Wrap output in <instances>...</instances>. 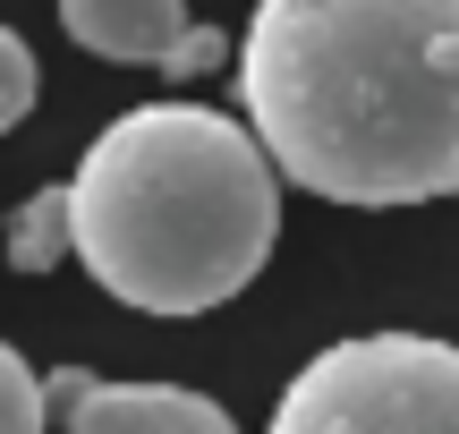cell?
Returning <instances> with one entry per match:
<instances>
[{
    "instance_id": "6da1fadb",
    "label": "cell",
    "mask_w": 459,
    "mask_h": 434,
    "mask_svg": "<svg viewBox=\"0 0 459 434\" xmlns=\"http://www.w3.org/2000/svg\"><path fill=\"white\" fill-rule=\"evenodd\" d=\"M238 111L324 204L459 196V0H255Z\"/></svg>"
},
{
    "instance_id": "52a82bcc",
    "label": "cell",
    "mask_w": 459,
    "mask_h": 434,
    "mask_svg": "<svg viewBox=\"0 0 459 434\" xmlns=\"http://www.w3.org/2000/svg\"><path fill=\"white\" fill-rule=\"evenodd\" d=\"M43 375L26 367V350H0V434H43Z\"/></svg>"
},
{
    "instance_id": "7a4b0ae2",
    "label": "cell",
    "mask_w": 459,
    "mask_h": 434,
    "mask_svg": "<svg viewBox=\"0 0 459 434\" xmlns=\"http://www.w3.org/2000/svg\"><path fill=\"white\" fill-rule=\"evenodd\" d=\"M77 265L136 316H213L281 239V162L204 102L119 111L77 153Z\"/></svg>"
},
{
    "instance_id": "3957f363",
    "label": "cell",
    "mask_w": 459,
    "mask_h": 434,
    "mask_svg": "<svg viewBox=\"0 0 459 434\" xmlns=\"http://www.w3.org/2000/svg\"><path fill=\"white\" fill-rule=\"evenodd\" d=\"M264 434H459V341L358 333L281 384Z\"/></svg>"
},
{
    "instance_id": "9c48e42d",
    "label": "cell",
    "mask_w": 459,
    "mask_h": 434,
    "mask_svg": "<svg viewBox=\"0 0 459 434\" xmlns=\"http://www.w3.org/2000/svg\"><path fill=\"white\" fill-rule=\"evenodd\" d=\"M221 51H230V34H213V26H187V43L170 51V77H204V68H221Z\"/></svg>"
},
{
    "instance_id": "8992f818",
    "label": "cell",
    "mask_w": 459,
    "mask_h": 434,
    "mask_svg": "<svg viewBox=\"0 0 459 434\" xmlns=\"http://www.w3.org/2000/svg\"><path fill=\"white\" fill-rule=\"evenodd\" d=\"M60 256H77V204H68V187H43L9 221V265L17 273H51Z\"/></svg>"
},
{
    "instance_id": "277c9868",
    "label": "cell",
    "mask_w": 459,
    "mask_h": 434,
    "mask_svg": "<svg viewBox=\"0 0 459 434\" xmlns=\"http://www.w3.org/2000/svg\"><path fill=\"white\" fill-rule=\"evenodd\" d=\"M68 434H238L221 401L187 384H94L68 409Z\"/></svg>"
},
{
    "instance_id": "5b68a950",
    "label": "cell",
    "mask_w": 459,
    "mask_h": 434,
    "mask_svg": "<svg viewBox=\"0 0 459 434\" xmlns=\"http://www.w3.org/2000/svg\"><path fill=\"white\" fill-rule=\"evenodd\" d=\"M60 26L77 34L94 60H145L162 68L187 43V0H60Z\"/></svg>"
},
{
    "instance_id": "ba28073f",
    "label": "cell",
    "mask_w": 459,
    "mask_h": 434,
    "mask_svg": "<svg viewBox=\"0 0 459 434\" xmlns=\"http://www.w3.org/2000/svg\"><path fill=\"white\" fill-rule=\"evenodd\" d=\"M34 43L26 34H0V128H17V119L34 111Z\"/></svg>"
}]
</instances>
